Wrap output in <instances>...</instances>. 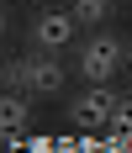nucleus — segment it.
I'll return each mask as SVG.
<instances>
[{
    "label": "nucleus",
    "instance_id": "obj_5",
    "mask_svg": "<svg viewBox=\"0 0 132 153\" xmlns=\"http://www.w3.org/2000/svg\"><path fill=\"white\" fill-rule=\"evenodd\" d=\"M27 127H32V100H27V95L0 90V143L27 137Z\"/></svg>",
    "mask_w": 132,
    "mask_h": 153
},
{
    "label": "nucleus",
    "instance_id": "obj_10",
    "mask_svg": "<svg viewBox=\"0 0 132 153\" xmlns=\"http://www.w3.org/2000/svg\"><path fill=\"white\" fill-rule=\"evenodd\" d=\"M0 90H5V85H0Z\"/></svg>",
    "mask_w": 132,
    "mask_h": 153
},
{
    "label": "nucleus",
    "instance_id": "obj_9",
    "mask_svg": "<svg viewBox=\"0 0 132 153\" xmlns=\"http://www.w3.org/2000/svg\"><path fill=\"white\" fill-rule=\"evenodd\" d=\"M0 27H5V11H0Z\"/></svg>",
    "mask_w": 132,
    "mask_h": 153
},
{
    "label": "nucleus",
    "instance_id": "obj_6",
    "mask_svg": "<svg viewBox=\"0 0 132 153\" xmlns=\"http://www.w3.org/2000/svg\"><path fill=\"white\" fill-rule=\"evenodd\" d=\"M69 16L79 27H101L106 16H111V5H106V0H79V5H69Z\"/></svg>",
    "mask_w": 132,
    "mask_h": 153
},
{
    "label": "nucleus",
    "instance_id": "obj_1",
    "mask_svg": "<svg viewBox=\"0 0 132 153\" xmlns=\"http://www.w3.org/2000/svg\"><path fill=\"white\" fill-rule=\"evenodd\" d=\"M63 79H69V69H63L53 53H32V58H16V63H5L0 69V85L11 95H58L63 90Z\"/></svg>",
    "mask_w": 132,
    "mask_h": 153
},
{
    "label": "nucleus",
    "instance_id": "obj_2",
    "mask_svg": "<svg viewBox=\"0 0 132 153\" xmlns=\"http://www.w3.org/2000/svg\"><path fill=\"white\" fill-rule=\"evenodd\" d=\"M122 63H127V42H122L116 32H95V37L79 48V74H85L90 85H106Z\"/></svg>",
    "mask_w": 132,
    "mask_h": 153
},
{
    "label": "nucleus",
    "instance_id": "obj_7",
    "mask_svg": "<svg viewBox=\"0 0 132 153\" xmlns=\"http://www.w3.org/2000/svg\"><path fill=\"white\" fill-rule=\"evenodd\" d=\"M111 127H116L122 137H132V100H122V106H116V116H111Z\"/></svg>",
    "mask_w": 132,
    "mask_h": 153
},
{
    "label": "nucleus",
    "instance_id": "obj_8",
    "mask_svg": "<svg viewBox=\"0 0 132 153\" xmlns=\"http://www.w3.org/2000/svg\"><path fill=\"white\" fill-rule=\"evenodd\" d=\"M127 63H132V42H127Z\"/></svg>",
    "mask_w": 132,
    "mask_h": 153
},
{
    "label": "nucleus",
    "instance_id": "obj_4",
    "mask_svg": "<svg viewBox=\"0 0 132 153\" xmlns=\"http://www.w3.org/2000/svg\"><path fill=\"white\" fill-rule=\"evenodd\" d=\"M74 32H79V21H74L69 11H48V16H37V27H32V42L43 48V53H58V48L74 42Z\"/></svg>",
    "mask_w": 132,
    "mask_h": 153
},
{
    "label": "nucleus",
    "instance_id": "obj_3",
    "mask_svg": "<svg viewBox=\"0 0 132 153\" xmlns=\"http://www.w3.org/2000/svg\"><path fill=\"white\" fill-rule=\"evenodd\" d=\"M116 106H122V95L111 90V85H90L85 95H74V122L79 127H90V132H95V127H111V116H116Z\"/></svg>",
    "mask_w": 132,
    "mask_h": 153
}]
</instances>
